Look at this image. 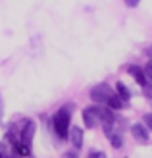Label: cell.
Returning <instances> with one entry per match:
<instances>
[{"instance_id":"6da1fadb","label":"cell","mask_w":152,"mask_h":158,"mask_svg":"<svg viewBox=\"0 0 152 158\" xmlns=\"http://www.w3.org/2000/svg\"><path fill=\"white\" fill-rule=\"evenodd\" d=\"M54 129L58 133V137H62V139L68 137V131H69V114H68V110H60V112L54 116Z\"/></svg>"},{"instance_id":"7a4b0ae2","label":"cell","mask_w":152,"mask_h":158,"mask_svg":"<svg viewBox=\"0 0 152 158\" xmlns=\"http://www.w3.org/2000/svg\"><path fill=\"white\" fill-rule=\"evenodd\" d=\"M112 97V89L108 85H97L94 89L91 91V98L94 102H102V104H108V100Z\"/></svg>"},{"instance_id":"3957f363","label":"cell","mask_w":152,"mask_h":158,"mask_svg":"<svg viewBox=\"0 0 152 158\" xmlns=\"http://www.w3.org/2000/svg\"><path fill=\"white\" fill-rule=\"evenodd\" d=\"M83 122L87 127H94V125L102 123V116H100V108H87L83 112Z\"/></svg>"},{"instance_id":"277c9868","label":"cell","mask_w":152,"mask_h":158,"mask_svg":"<svg viewBox=\"0 0 152 158\" xmlns=\"http://www.w3.org/2000/svg\"><path fill=\"white\" fill-rule=\"evenodd\" d=\"M133 137L137 141H141V143H146L148 141V129L145 125H141V123H135L133 125Z\"/></svg>"},{"instance_id":"5b68a950","label":"cell","mask_w":152,"mask_h":158,"mask_svg":"<svg viewBox=\"0 0 152 158\" xmlns=\"http://www.w3.org/2000/svg\"><path fill=\"white\" fill-rule=\"evenodd\" d=\"M68 133H69L71 143L75 145V148H81V145H83V129H79V127H71Z\"/></svg>"},{"instance_id":"8992f818","label":"cell","mask_w":152,"mask_h":158,"mask_svg":"<svg viewBox=\"0 0 152 158\" xmlns=\"http://www.w3.org/2000/svg\"><path fill=\"white\" fill-rule=\"evenodd\" d=\"M129 73H131L135 79H137V83H139V85H142V87L146 85V77H145V72H142V69H141L139 66H131V68H129Z\"/></svg>"},{"instance_id":"52a82bcc","label":"cell","mask_w":152,"mask_h":158,"mask_svg":"<svg viewBox=\"0 0 152 158\" xmlns=\"http://www.w3.org/2000/svg\"><path fill=\"white\" fill-rule=\"evenodd\" d=\"M108 106L114 108V110H119V108H123V100L119 98V97H114V94H112L110 100H108Z\"/></svg>"},{"instance_id":"ba28073f","label":"cell","mask_w":152,"mask_h":158,"mask_svg":"<svg viewBox=\"0 0 152 158\" xmlns=\"http://www.w3.org/2000/svg\"><path fill=\"white\" fill-rule=\"evenodd\" d=\"M117 94H119V98H123V100H127L129 98V91H127V87L123 85V83H117Z\"/></svg>"},{"instance_id":"9c48e42d","label":"cell","mask_w":152,"mask_h":158,"mask_svg":"<svg viewBox=\"0 0 152 158\" xmlns=\"http://www.w3.org/2000/svg\"><path fill=\"white\" fill-rule=\"evenodd\" d=\"M110 139H112V145H114L116 148L121 147V137H119V135H114V133H110Z\"/></svg>"},{"instance_id":"30bf717a","label":"cell","mask_w":152,"mask_h":158,"mask_svg":"<svg viewBox=\"0 0 152 158\" xmlns=\"http://www.w3.org/2000/svg\"><path fill=\"white\" fill-rule=\"evenodd\" d=\"M142 120H145L146 127H148V129H152V114H145V118H142Z\"/></svg>"},{"instance_id":"8fae6325","label":"cell","mask_w":152,"mask_h":158,"mask_svg":"<svg viewBox=\"0 0 152 158\" xmlns=\"http://www.w3.org/2000/svg\"><path fill=\"white\" fill-rule=\"evenodd\" d=\"M142 72H145V77L152 81V64H150V66H146L145 69H142Z\"/></svg>"},{"instance_id":"7c38bea8","label":"cell","mask_w":152,"mask_h":158,"mask_svg":"<svg viewBox=\"0 0 152 158\" xmlns=\"http://www.w3.org/2000/svg\"><path fill=\"white\" fill-rule=\"evenodd\" d=\"M87 158H106V154H104V152H91Z\"/></svg>"},{"instance_id":"4fadbf2b","label":"cell","mask_w":152,"mask_h":158,"mask_svg":"<svg viewBox=\"0 0 152 158\" xmlns=\"http://www.w3.org/2000/svg\"><path fill=\"white\" fill-rule=\"evenodd\" d=\"M125 4L129 6V8H133V6H137V4H139V0H125Z\"/></svg>"},{"instance_id":"5bb4252c","label":"cell","mask_w":152,"mask_h":158,"mask_svg":"<svg viewBox=\"0 0 152 158\" xmlns=\"http://www.w3.org/2000/svg\"><path fill=\"white\" fill-rule=\"evenodd\" d=\"M66 158H77V154H75V152H68Z\"/></svg>"},{"instance_id":"9a60e30c","label":"cell","mask_w":152,"mask_h":158,"mask_svg":"<svg viewBox=\"0 0 152 158\" xmlns=\"http://www.w3.org/2000/svg\"><path fill=\"white\" fill-rule=\"evenodd\" d=\"M150 54H152V48H150Z\"/></svg>"}]
</instances>
